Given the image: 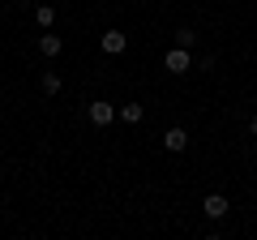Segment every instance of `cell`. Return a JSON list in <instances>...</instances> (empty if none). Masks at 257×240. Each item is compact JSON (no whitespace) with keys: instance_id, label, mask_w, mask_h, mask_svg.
I'll use <instances>...</instances> for the list:
<instances>
[{"instance_id":"12","label":"cell","mask_w":257,"mask_h":240,"mask_svg":"<svg viewBox=\"0 0 257 240\" xmlns=\"http://www.w3.org/2000/svg\"><path fill=\"white\" fill-rule=\"evenodd\" d=\"M22 5H26V0H22Z\"/></svg>"},{"instance_id":"2","label":"cell","mask_w":257,"mask_h":240,"mask_svg":"<svg viewBox=\"0 0 257 240\" xmlns=\"http://www.w3.org/2000/svg\"><path fill=\"white\" fill-rule=\"evenodd\" d=\"M111 120H116V107H111L107 99H94V103H90V125H99V129H107Z\"/></svg>"},{"instance_id":"1","label":"cell","mask_w":257,"mask_h":240,"mask_svg":"<svg viewBox=\"0 0 257 240\" xmlns=\"http://www.w3.org/2000/svg\"><path fill=\"white\" fill-rule=\"evenodd\" d=\"M163 65H167V73H189V69H193V56H189V47H180V43H176L172 52L163 56Z\"/></svg>"},{"instance_id":"3","label":"cell","mask_w":257,"mask_h":240,"mask_svg":"<svg viewBox=\"0 0 257 240\" xmlns=\"http://www.w3.org/2000/svg\"><path fill=\"white\" fill-rule=\"evenodd\" d=\"M202 210L210 214V219H223V214H227L231 206H227V197H223V193H206V202H202Z\"/></svg>"},{"instance_id":"8","label":"cell","mask_w":257,"mask_h":240,"mask_svg":"<svg viewBox=\"0 0 257 240\" xmlns=\"http://www.w3.org/2000/svg\"><path fill=\"white\" fill-rule=\"evenodd\" d=\"M176 43H180V47H193V43H197V30H193V26H180V30H176Z\"/></svg>"},{"instance_id":"6","label":"cell","mask_w":257,"mask_h":240,"mask_svg":"<svg viewBox=\"0 0 257 240\" xmlns=\"http://www.w3.org/2000/svg\"><path fill=\"white\" fill-rule=\"evenodd\" d=\"M60 47H64L60 39H56L52 30H43V39H39V52H43V56H60Z\"/></svg>"},{"instance_id":"4","label":"cell","mask_w":257,"mask_h":240,"mask_svg":"<svg viewBox=\"0 0 257 240\" xmlns=\"http://www.w3.org/2000/svg\"><path fill=\"white\" fill-rule=\"evenodd\" d=\"M99 47H103V52H107V56H120V52H124V47H128V39L120 35V30H107V35L99 39Z\"/></svg>"},{"instance_id":"5","label":"cell","mask_w":257,"mask_h":240,"mask_svg":"<svg viewBox=\"0 0 257 240\" xmlns=\"http://www.w3.org/2000/svg\"><path fill=\"white\" fill-rule=\"evenodd\" d=\"M184 146H189V133H184V129H167V133H163V150H172V155H180Z\"/></svg>"},{"instance_id":"9","label":"cell","mask_w":257,"mask_h":240,"mask_svg":"<svg viewBox=\"0 0 257 240\" xmlns=\"http://www.w3.org/2000/svg\"><path fill=\"white\" fill-rule=\"evenodd\" d=\"M120 116H124L128 125H138V120H142V103H124V107H120Z\"/></svg>"},{"instance_id":"7","label":"cell","mask_w":257,"mask_h":240,"mask_svg":"<svg viewBox=\"0 0 257 240\" xmlns=\"http://www.w3.org/2000/svg\"><path fill=\"white\" fill-rule=\"evenodd\" d=\"M35 22H39V30H52L56 9H52V5H39V9H35Z\"/></svg>"},{"instance_id":"10","label":"cell","mask_w":257,"mask_h":240,"mask_svg":"<svg viewBox=\"0 0 257 240\" xmlns=\"http://www.w3.org/2000/svg\"><path fill=\"white\" fill-rule=\"evenodd\" d=\"M43 94H60V73H43Z\"/></svg>"},{"instance_id":"11","label":"cell","mask_w":257,"mask_h":240,"mask_svg":"<svg viewBox=\"0 0 257 240\" xmlns=\"http://www.w3.org/2000/svg\"><path fill=\"white\" fill-rule=\"evenodd\" d=\"M248 133H253V138H257V116H253V120H248Z\"/></svg>"}]
</instances>
